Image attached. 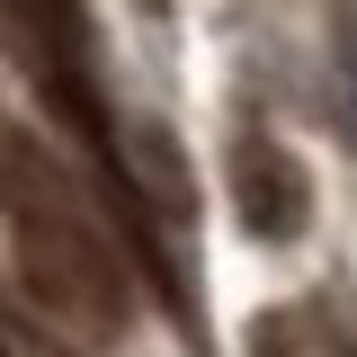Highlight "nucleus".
<instances>
[{"mask_svg": "<svg viewBox=\"0 0 357 357\" xmlns=\"http://www.w3.org/2000/svg\"><path fill=\"white\" fill-rule=\"evenodd\" d=\"M340 63H349V134H357V9H349V45H340Z\"/></svg>", "mask_w": 357, "mask_h": 357, "instance_id": "4", "label": "nucleus"}, {"mask_svg": "<svg viewBox=\"0 0 357 357\" xmlns=\"http://www.w3.org/2000/svg\"><path fill=\"white\" fill-rule=\"evenodd\" d=\"M349 357H357V349H349Z\"/></svg>", "mask_w": 357, "mask_h": 357, "instance_id": "6", "label": "nucleus"}, {"mask_svg": "<svg viewBox=\"0 0 357 357\" xmlns=\"http://www.w3.org/2000/svg\"><path fill=\"white\" fill-rule=\"evenodd\" d=\"M0 232H9L18 277L45 312H63L72 331H116L126 321L134 286H126V259H116V232L72 188V170L18 126H0Z\"/></svg>", "mask_w": 357, "mask_h": 357, "instance_id": "1", "label": "nucleus"}, {"mask_svg": "<svg viewBox=\"0 0 357 357\" xmlns=\"http://www.w3.org/2000/svg\"><path fill=\"white\" fill-rule=\"evenodd\" d=\"M143 9H170V0H143Z\"/></svg>", "mask_w": 357, "mask_h": 357, "instance_id": "5", "label": "nucleus"}, {"mask_svg": "<svg viewBox=\"0 0 357 357\" xmlns=\"http://www.w3.org/2000/svg\"><path fill=\"white\" fill-rule=\"evenodd\" d=\"M232 215L250 241H295L312 223V188H304V161L268 134H241L232 143Z\"/></svg>", "mask_w": 357, "mask_h": 357, "instance_id": "2", "label": "nucleus"}, {"mask_svg": "<svg viewBox=\"0 0 357 357\" xmlns=\"http://www.w3.org/2000/svg\"><path fill=\"white\" fill-rule=\"evenodd\" d=\"M250 357H295V321H286V312L250 321Z\"/></svg>", "mask_w": 357, "mask_h": 357, "instance_id": "3", "label": "nucleus"}]
</instances>
